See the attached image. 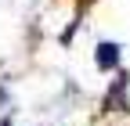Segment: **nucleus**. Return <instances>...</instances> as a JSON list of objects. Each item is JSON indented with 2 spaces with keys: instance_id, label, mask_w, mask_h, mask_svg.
I'll list each match as a JSON object with an SVG mask.
<instances>
[{
  "instance_id": "obj_1",
  "label": "nucleus",
  "mask_w": 130,
  "mask_h": 126,
  "mask_svg": "<svg viewBox=\"0 0 130 126\" xmlns=\"http://www.w3.org/2000/svg\"><path fill=\"white\" fill-rule=\"evenodd\" d=\"M94 61H98V69H116L119 65V47L116 43H101L98 54H94Z\"/></svg>"
}]
</instances>
